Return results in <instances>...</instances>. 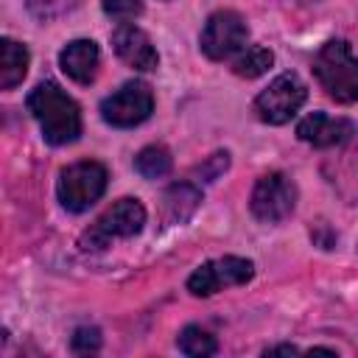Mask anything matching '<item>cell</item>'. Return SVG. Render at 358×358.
Instances as JSON below:
<instances>
[{
	"label": "cell",
	"mask_w": 358,
	"mask_h": 358,
	"mask_svg": "<svg viewBox=\"0 0 358 358\" xmlns=\"http://www.w3.org/2000/svg\"><path fill=\"white\" fill-rule=\"evenodd\" d=\"M201 201V193L199 187H193L190 182H179V185H171L162 196V213H165V221L168 224H185L196 207Z\"/></svg>",
	"instance_id": "cell-13"
},
{
	"label": "cell",
	"mask_w": 358,
	"mask_h": 358,
	"mask_svg": "<svg viewBox=\"0 0 358 358\" xmlns=\"http://www.w3.org/2000/svg\"><path fill=\"white\" fill-rule=\"evenodd\" d=\"M294 352H299L294 344H280V347H268L266 350V355H294Z\"/></svg>",
	"instance_id": "cell-20"
},
{
	"label": "cell",
	"mask_w": 358,
	"mask_h": 358,
	"mask_svg": "<svg viewBox=\"0 0 358 358\" xmlns=\"http://www.w3.org/2000/svg\"><path fill=\"white\" fill-rule=\"evenodd\" d=\"M134 168L145 179H159V176H165L171 171V154H168L165 145H145L134 157Z\"/></svg>",
	"instance_id": "cell-16"
},
{
	"label": "cell",
	"mask_w": 358,
	"mask_h": 358,
	"mask_svg": "<svg viewBox=\"0 0 358 358\" xmlns=\"http://www.w3.org/2000/svg\"><path fill=\"white\" fill-rule=\"evenodd\" d=\"M151 109H154V95H151L148 84H143V81H126L120 90L106 95L101 103L103 120L117 129L143 123L151 115Z\"/></svg>",
	"instance_id": "cell-8"
},
{
	"label": "cell",
	"mask_w": 358,
	"mask_h": 358,
	"mask_svg": "<svg viewBox=\"0 0 358 358\" xmlns=\"http://www.w3.org/2000/svg\"><path fill=\"white\" fill-rule=\"evenodd\" d=\"M73 350L76 352H95V350H101V330L98 327H78L73 333Z\"/></svg>",
	"instance_id": "cell-18"
},
{
	"label": "cell",
	"mask_w": 358,
	"mask_h": 358,
	"mask_svg": "<svg viewBox=\"0 0 358 358\" xmlns=\"http://www.w3.org/2000/svg\"><path fill=\"white\" fill-rule=\"evenodd\" d=\"M305 98H308V87L302 84V78L296 73H282L255 98V112L263 123L280 126L296 115Z\"/></svg>",
	"instance_id": "cell-5"
},
{
	"label": "cell",
	"mask_w": 358,
	"mask_h": 358,
	"mask_svg": "<svg viewBox=\"0 0 358 358\" xmlns=\"http://www.w3.org/2000/svg\"><path fill=\"white\" fill-rule=\"evenodd\" d=\"M249 28L238 11H215L204 22L201 31V50L213 62H224L246 48Z\"/></svg>",
	"instance_id": "cell-7"
},
{
	"label": "cell",
	"mask_w": 358,
	"mask_h": 358,
	"mask_svg": "<svg viewBox=\"0 0 358 358\" xmlns=\"http://www.w3.org/2000/svg\"><path fill=\"white\" fill-rule=\"evenodd\" d=\"M106 168L101 162L84 159L62 171L59 176V201L70 213H84L90 210L106 190Z\"/></svg>",
	"instance_id": "cell-3"
},
{
	"label": "cell",
	"mask_w": 358,
	"mask_h": 358,
	"mask_svg": "<svg viewBox=\"0 0 358 358\" xmlns=\"http://www.w3.org/2000/svg\"><path fill=\"white\" fill-rule=\"evenodd\" d=\"M101 3H103V11H106V14L120 17V20L134 17V14L143 11V3H140V0H101Z\"/></svg>",
	"instance_id": "cell-19"
},
{
	"label": "cell",
	"mask_w": 358,
	"mask_h": 358,
	"mask_svg": "<svg viewBox=\"0 0 358 358\" xmlns=\"http://www.w3.org/2000/svg\"><path fill=\"white\" fill-rule=\"evenodd\" d=\"M249 207L260 224H280L296 207V187L285 173L271 171V173L257 179Z\"/></svg>",
	"instance_id": "cell-6"
},
{
	"label": "cell",
	"mask_w": 358,
	"mask_h": 358,
	"mask_svg": "<svg viewBox=\"0 0 358 358\" xmlns=\"http://www.w3.org/2000/svg\"><path fill=\"white\" fill-rule=\"evenodd\" d=\"M28 73V50L25 45L14 42V39H3L0 42V87L3 90H14Z\"/></svg>",
	"instance_id": "cell-14"
},
{
	"label": "cell",
	"mask_w": 358,
	"mask_h": 358,
	"mask_svg": "<svg viewBox=\"0 0 358 358\" xmlns=\"http://www.w3.org/2000/svg\"><path fill=\"white\" fill-rule=\"evenodd\" d=\"M112 48L134 70L148 73V70H157V64H159V56H157V50L151 45L148 34L143 28H137V25H120V28H115Z\"/></svg>",
	"instance_id": "cell-10"
},
{
	"label": "cell",
	"mask_w": 358,
	"mask_h": 358,
	"mask_svg": "<svg viewBox=\"0 0 358 358\" xmlns=\"http://www.w3.org/2000/svg\"><path fill=\"white\" fill-rule=\"evenodd\" d=\"M313 73L324 92L338 103L358 101V56L344 39H330L313 59Z\"/></svg>",
	"instance_id": "cell-2"
},
{
	"label": "cell",
	"mask_w": 358,
	"mask_h": 358,
	"mask_svg": "<svg viewBox=\"0 0 358 358\" xmlns=\"http://www.w3.org/2000/svg\"><path fill=\"white\" fill-rule=\"evenodd\" d=\"M355 131V126L344 117H330L324 112H313L308 115L305 120H299L296 126V134L299 140L316 145V148H327V145H338L344 140H350Z\"/></svg>",
	"instance_id": "cell-11"
},
{
	"label": "cell",
	"mask_w": 358,
	"mask_h": 358,
	"mask_svg": "<svg viewBox=\"0 0 358 358\" xmlns=\"http://www.w3.org/2000/svg\"><path fill=\"white\" fill-rule=\"evenodd\" d=\"M98 62H101V53H98V45L92 39H73L62 53H59V64L62 70L78 81V84H92L95 76H98Z\"/></svg>",
	"instance_id": "cell-12"
},
{
	"label": "cell",
	"mask_w": 358,
	"mask_h": 358,
	"mask_svg": "<svg viewBox=\"0 0 358 358\" xmlns=\"http://www.w3.org/2000/svg\"><path fill=\"white\" fill-rule=\"evenodd\" d=\"M176 347H179V352L193 355V358H204V355H213V352L218 350L215 338H213L207 330H201L199 324H187V327L179 333Z\"/></svg>",
	"instance_id": "cell-17"
},
{
	"label": "cell",
	"mask_w": 358,
	"mask_h": 358,
	"mask_svg": "<svg viewBox=\"0 0 358 358\" xmlns=\"http://www.w3.org/2000/svg\"><path fill=\"white\" fill-rule=\"evenodd\" d=\"M252 274H255L252 260L227 255V257H218V260H210V263L199 266V268L187 277V291H190L193 296H210V294H215V291H221V288L249 282Z\"/></svg>",
	"instance_id": "cell-9"
},
{
	"label": "cell",
	"mask_w": 358,
	"mask_h": 358,
	"mask_svg": "<svg viewBox=\"0 0 358 358\" xmlns=\"http://www.w3.org/2000/svg\"><path fill=\"white\" fill-rule=\"evenodd\" d=\"M271 64H274V53H271L268 48H263V45H252V48H246V50L235 59L232 70H235L241 78H257V76H263Z\"/></svg>",
	"instance_id": "cell-15"
},
{
	"label": "cell",
	"mask_w": 358,
	"mask_h": 358,
	"mask_svg": "<svg viewBox=\"0 0 358 358\" xmlns=\"http://www.w3.org/2000/svg\"><path fill=\"white\" fill-rule=\"evenodd\" d=\"M28 109L50 145H67L81 134V112L76 101L53 81H42L31 90Z\"/></svg>",
	"instance_id": "cell-1"
},
{
	"label": "cell",
	"mask_w": 358,
	"mask_h": 358,
	"mask_svg": "<svg viewBox=\"0 0 358 358\" xmlns=\"http://www.w3.org/2000/svg\"><path fill=\"white\" fill-rule=\"evenodd\" d=\"M145 224V210L137 199H120L115 201L98 221L81 235V249H103L112 238H131L143 229Z\"/></svg>",
	"instance_id": "cell-4"
}]
</instances>
